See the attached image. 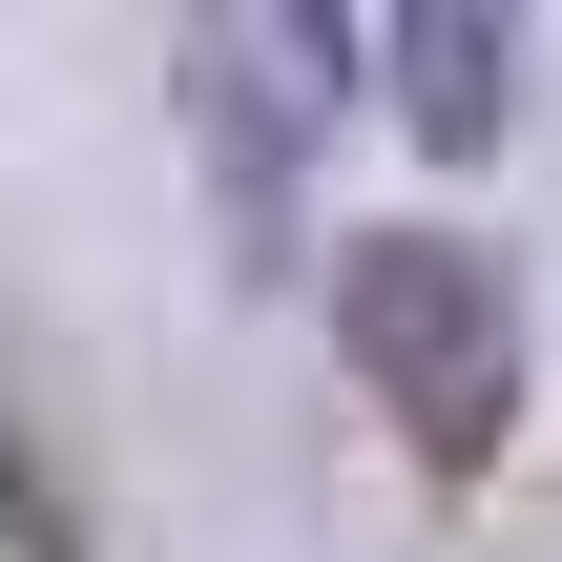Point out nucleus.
<instances>
[{"label": "nucleus", "instance_id": "nucleus-2", "mask_svg": "<svg viewBox=\"0 0 562 562\" xmlns=\"http://www.w3.org/2000/svg\"><path fill=\"white\" fill-rule=\"evenodd\" d=\"M396 83H417V125H501V42H480V21H417Z\"/></svg>", "mask_w": 562, "mask_h": 562}, {"label": "nucleus", "instance_id": "nucleus-1", "mask_svg": "<svg viewBox=\"0 0 562 562\" xmlns=\"http://www.w3.org/2000/svg\"><path fill=\"white\" fill-rule=\"evenodd\" d=\"M334 334H355V375H375V417H396L417 459H501V417H521V313H501V271H480L459 229H355V250H334Z\"/></svg>", "mask_w": 562, "mask_h": 562}]
</instances>
